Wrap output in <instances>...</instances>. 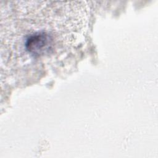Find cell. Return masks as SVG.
I'll return each mask as SVG.
<instances>
[{
  "label": "cell",
  "mask_w": 158,
  "mask_h": 158,
  "mask_svg": "<svg viewBox=\"0 0 158 158\" xmlns=\"http://www.w3.org/2000/svg\"><path fill=\"white\" fill-rule=\"evenodd\" d=\"M24 50L33 58H38L51 54L56 45L54 34L44 28L27 32L23 40Z\"/></svg>",
  "instance_id": "1"
}]
</instances>
